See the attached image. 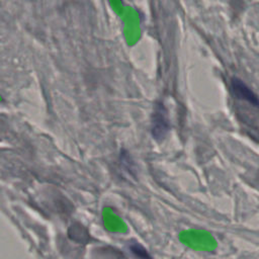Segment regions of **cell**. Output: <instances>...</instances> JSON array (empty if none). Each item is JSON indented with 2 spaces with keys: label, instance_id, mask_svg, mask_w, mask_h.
<instances>
[{
  "label": "cell",
  "instance_id": "1",
  "mask_svg": "<svg viewBox=\"0 0 259 259\" xmlns=\"http://www.w3.org/2000/svg\"><path fill=\"white\" fill-rule=\"evenodd\" d=\"M169 130L167 112L163 104L156 105L152 118V134L156 140H162Z\"/></svg>",
  "mask_w": 259,
  "mask_h": 259
},
{
  "label": "cell",
  "instance_id": "2",
  "mask_svg": "<svg viewBox=\"0 0 259 259\" xmlns=\"http://www.w3.org/2000/svg\"><path fill=\"white\" fill-rule=\"evenodd\" d=\"M232 89L236 96H238L241 99H244L254 106H259V98L257 95L240 79L234 78L232 80Z\"/></svg>",
  "mask_w": 259,
  "mask_h": 259
},
{
  "label": "cell",
  "instance_id": "3",
  "mask_svg": "<svg viewBox=\"0 0 259 259\" xmlns=\"http://www.w3.org/2000/svg\"><path fill=\"white\" fill-rule=\"evenodd\" d=\"M130 250L132 251L133 254H135L138 257H142V258H149L150 257L147 250L143 246H141L140 244H138L136 242H133L130 245Z\"/></svg>",
  "mask_w": 259,
  "mask_h": 259
}]
</instances>
